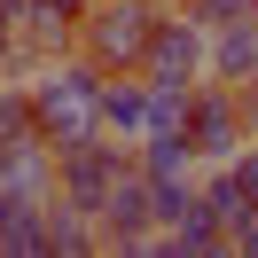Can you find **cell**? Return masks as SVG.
<instances>
[{"label":"cell","mask_w":258,"mask_h":258,"mask_svg":"<svg viewBox=\"0 0 258 258\" xmlns=\"http://www.w3.org/2000/svg\"><path fill=\"white\" fill-rule=\"evenodd\" d=\"M39 219H47V204H32V196L0 188V250H39Z\"/></svg>","instance_id":"9c48e42d"},{"label":"cell","mask_w":258,"mask_h":258,"mask_svg":"<svg viewBox=\"0 0 258 258\" xmlns=\"http://www.w3.org/2000/svg\"><path fill=\"white\" fill-rule=\"evenodd\" d=\"M211 63V32L188 16V8H164L157 32H149V55H141V79H172V86H196Z\"/></svg>","instance_id":"5b68a950"},{"label":"cell","mask_w":258,"mask_h":258,"mask_svg":"<svg viewBox=\"0 0 258 258\" xmlns=\"http://www.w3.org/2000/svg\"><path fill=\"white\" fill-rule=\"evenodd\" d=\"M250 141V125H242V94L235 86H196L188 94V149H196V164H227L235 149Z\"/></svg>","instance_id":"8992f818"},{"label":"cell","mask_w":258,"mask_h":258,"mask_svg":"<svg viewBox=\"0 0 258 258\" xmlns=\"http://www.w3.org/2000/svg\"><path fill=\"white\" fill-rule=\"evenodd\" d=\"M204 79H219V86H250V79H258V16H235V24L211 32Z\"/></svg>","instance_id":"52a82bcc"},{"label":"cell","mask_w":258,"mask_h":258,"mask_svg":"<svg viewBox=\"0 0 258 258\" xmlns=\"http://www.w3.org/2000/svg\"><path fill=\"white\" fill-rule=\"evenodd\" d=\"M0 8H8V0H0Z\"/></svg>","instance_id":"5bb4252c"},{"label":"cell","mask_w":258,"mask_h":258,"mask_svg":"<svg viewBox=\"0 0 258 258\" xmlns=\"http://www.w3.org/2000/svg\"><path fill=\"white\" fill-rule=\"evenodd\" d=\"M125 164H133V157L117 149V133H79V141L55 149V196H63V204H79V211H94L102 188H110Z\"/></svg>","instance_id":"3957f363"},{"label":"cell","mask_w":258,"mask_h":258,"mask_svg":"<svg viewBox=\"0 0 258 258\" xmlns=\"http://www.w3.org/2000/svg\"><path fill=\"white\" fill-rule=\"evenodd\" d=\"M55 8H71V16H86V8H94V0H55Z\"/></svg>","instance_id":"4fadbf2b"},{"label":"cell","mask_w":258,"mask_h":258,"mask_svg":"<svg viewBox=\"0 0 258 258\" xmlns=\"http://www.w3.org/2000/svg\"><path fill=\"white\" fill-rule=\"evenodd\" d=\"M204 32H219V24H235V16H258V0H180Z\"/></svg>","instance_id":"8fae6325"},{"label":"cell","mask_w":258,"mask_h":258,"mask_svg":"<svg viewBox=\"0 0 258 258\" xmlns=\"http://www.w3.org/2000/svg\"><path fill=\"white\" fill-rule=\"evenodd\" d=\"M188 94H196V86L149 79V117H141V141H149V133H188Z\"/></svg>","instance_id":"30bf717a"},{"label":"cell","mask_w":258,"mask_h":258,"mask_svg":"<svg viewBox=\"0 0 258 258\" xmlns=\"http://www.w3.org/2000/svg\"><path fill=\"white\" fill-rule=\"evenodd\" d=\"M16 149H24V133H0V188H8V164H16Z\"/></svg>","instance_id":"7c38bea8"},{"label":"cell","mask_w":258,"mask_h":258,"mask_svg":"<svg viewBox=\"0 0 258 258\" xmlns=\"http://www.w3.org/2000/svg\"><path fill=\"white\" fill-rule=\"evenodd\" d=\"M102 79L110 71H94L79 55H55V63H39L32 79H24V94H32V133L47 149H63V141H79V133H102Z\"/></svg>","instance_id":"6da1fadb"},{"label":"cell","mask_w":258,"mask_h":258,"mask_svg":"<svg viewBox=\"0 0 258 258\" xmlns=\"http://www.w3.org/2000/svg\"><path fill=\"white\" fill-rule=\"evenodd\" d=\"M141 117H149V79L141 71H110L102 79V133L141 141Z\"/></svg>","instance_id":"ba28073f"},{"label":"cell","mask_w":258,"mask_h":258,"mask_svg":"<svg viewBox=\"0 0 258 258\" xmlns=\"http://www.w3.org/2000/svg\"><path fill=\"white\" fill-rule=\"evenodd\" d=\"M157 16H164V0H94L79 16V55L94 71H141Z\"/></svg>","instance_id":"7a4b0ae2"},{"label":"cell","mask_w":258,"mask_h":258,"mask_svg":"<svg viewBox=\"0 0 258 258\" xmlns=\"http://www.w3.org/2000/svg\"><path fill=\"white\" fill-rule=\"evenodd\" d=\"M94 235H102V250H149V235H157V204H149L141 164H125V172L102 188V204H94Z\"/></svg>","instance_id":"277c9868"}]
</instances>
